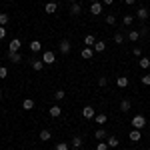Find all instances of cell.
Masks as SVG:
<instances>
[{"label":"cell","mask_w":150,"mask_h":150,"mask_svg":"<svg viewBox=\"0 0 150 150\" xmlns=\"http://www.w3.org/2000/svg\"><path fill=\"white\" fill-rule=\"evenodd\" d=\"M132 126L136 128V130H142V128L146 126V118L142 114H136L134 118H132Z\"/></svg>","instance_id":"1"},{"label":"cell","mask_w":150,"mask_h":150,"mask_svg":"<svg viewBox=\"0 0 150 150\" xmlns=\"http://www.w3.org/2000/svg\"><path fill=\"white\" fill-rule=\"evenodd\" d=\"M28 62H30V66L36 70V72H40V70H44V62H42V58H28Z\"/></svg>","instance_id":"2"},{"label":"cell","mask_w":150,"mask_h":150,"mask_svg":"<svg viewBox=\"0 0 150 150\" xmlns=\"http://www.w3.org/2000/svg\"><path fill=\"white\" fill-rule=\"evenodd\" d=\"M42 62H44V64H54V62H56L54 52H52V50H44V52H42Z\"/></svg>","instance_id":"3"},{"label":"cell","mask_w":150,"mask_h":150,"mask_svg":"<svg viewBox=\"0 0 150 150\" xmlns=\"http://www.w3.org/2000/svg\"><path fill=\"white\" fill-rule=\"evenodd\" d=\"M70 48H72V44H70V40H66V38L58 42V50H60L62 54H68V52H70Z\"/></svg>","instance_id":"4"},{"label":"cell","mask_w":150,"mask_h":150,"mask_svg":"<svg viewBox=\"0 0 150 150\" xmlns=\"http://www.w3.org/2000/svg\"><path fill=\"white\" fill-rule=\"evenodd\" d=\"M82 116H84L86 120H94V116H96V110H94L92 106H84V108H82Z\"/></svg>","instance_id":"5"},{"label":"cell","mask_w":150,"mask_h":150,"mask_svg":"<svg viewBox=\"0 0 150 150\" xmlns=\"http://www.w3.org/2000/svg\"><path fill=\"white\" fill-rule=\"evenodd\" d=\"M22 46V42H20V38H12L10 44H8V52H18Z\"/></svg>","instance_id":"6"},{"label":"cell","mask_w":150,"mask_h":150,"mask_svg":"<svg viewBox=\"0 0 150 150\" xmlns=\"http://www.w3.org/2000/svg\"><path fill=\"white\" fill-rule=\"evenodd\" d=\"M90 14H92V16L102 14V2H92V6H90Z\"/></svg>","instance_id":"7"},{"label":"cell","mask_w":150,"mask_h":150,"mask_svg":"<svg viewBox=\"0 0 150 150\" xmlns=\"http://www.w3.org/2000/svg\"><path fill=\"white\" fill-rule=\"evenodd\" d=\"M80 56L84 58V60H90V58L94 56V48H90V46H84V48H82V52H80Z\"/></svg>","instance_id":"8"},{"label":"cell","mask_w":150,"mask_h":150,"mask_svg":"<svg viewBox=\"0 0 150 150\" xmlns=\"http://www.w3.org/2000/svg\"><path fill=\"white\" fill-rule=\"evenodd\" d=\"M128 138L132 140V142H140V140H142V134H140V130L132 128V130H130V134H128Z\"/></svg>","instance_id":"9"},{"label":"cell","mask_w":150,"mask_h":150,"mask_svg":"<svg viewBox=\"0 0 150 150\" xmlns=\"http://www.w3.org/2000/svg\"><path fill=\"white\" fill-rule=\"evenodd\" d=\"M148 16H150V12H148V8H144V6L136 10V18H138V20H146Z\"/></svg>","instance_id":"10"},{"label":"cell","mask_w":150,"mask_h":150,"mask_svg":"<svg viewBox=\"0 0 150 150\" xmlns=\"http://www.w3.org/2000/svg\"><path fill=\"white\" fill-rule=\"evenodd\" d=\"M48 114L52 116V118H58V116L62 114V108H60V106H58V104H54V106H52V108H48Z\"/></svg>","instance_id":"11"},{"label":"cell","mask_w":150,"mask_h":150,"mask_svg":"<svg viewBox=\"0 0 150 150\" xmlns=\"http://www.w3.org/2000/svg\"><path fill=\"white\" fill-rule=\"evenodd\" d=\"M38 138H40V142H48V140L52 138V132H50V130H40Z\"/></svg>","instance_id":"12"},{"label":"cell","mask_w":150,"mask_h":150,"mask_svg":"<svg viewBox=\"0 0 150 150\" xmlns=\"http://www.w3.org/2000/svg\"><path fill=\"white\" fill-rule=\"evenodd\" d=\"M28 46H30V52H40L42 50V42L40 40H32Z\"/></svg>","instance_id":"13"},{"label":"cell","mask_w":150,"mask_h":150,"mask_svg":"<svg viewBox=\"0 0 150 150\" xmlns=\"http://www.w3.org/2000/svg\"><path fill=\"white\" fill-rule=\"evenodd\" d=\"M82 144H84V142H82V138H80V136H74V138L70 140V146H72V148H74V150L82 148Z\"/></svg>","instance_id":"14"},{"label":"cell","mask_w":150,"mask_h":150,"mask_svg":"<svg viewBox=\"0 0 150 150\" xmlns=\"http://www.w3.org/2000/svg\"><path fill=\"white\" fill-rule=\"evenodd\" d=\"M56 10H58V4H56V2H48L46 6H44V12H46V14H54Z\"/></svg>","instance_id":"15"},{"label":"cell","mask_w":150,"mask_h":150,"mask_svg":"<svg viewBox=\"0 0 150 150\" xmlns=\"http://www.w3.org/2000/svg\"><path fill=\"white\" fill-rule=\"evenodd\" d=\"M80 12H82V4H78V2L76 4H70V14L72 16H78Z\"/></svg>","instance_id":"16"},{"label":"cell","mask_w":150,"mask_h":150,"mask_svg":"<svg viewBox=\"0 0 150 150\" xmlns=\"http://www.w3.org/2000/svg\"><path fill=\"white\" fill-rule=\"evenodd\" d=\"M94 138H98V140H106V138H108V132H106L104 128H98V130L94 132Z\"/></svg>","instance_id":"17"},{"label":"cell","mask_w":150,"mask_h":150,"mask_svg":"<svg viewBox=\"0 0 150 150\" xmlns=\"http://www.w3.org/2000/svg\"><path fill=\"white\" fill-rule=\"evenodd\" d=\"M8 58H10L14 64H18V62H22V60H24L22 54H18V52H8Z\"/></svg>","instance_id":"18"},{"label":"cell","mask_w":150,"mask_h":150,"mask_svg":"<svg viewBox=\"0 0 150 150\" xmlns=\"http://www.w3.org/2000/svg\"><path fill=\"white\" fill-rule=\"evenodd\" d=\"M130 108H132V102H130L128 98H124V100L120 102V112H128Z\"/></svg>","instance_id":"19"},{"label":"cell","mask_w":150,"mask_h":150,"mask_svg":"<svg viewBox=\"0 0 150 150\" xmlns=\"http://www.w3.org/2000/svg\"><path fill=\"white\" fill-rule=\"evenodd\" d=\"M94 52H104L106 50V42L104 40H96V44H94Z\"/></svg>","instance_id":"20"},{"label":"cell","mask_w":150,"mask_h":150,"mask_svg":"<svg viewBox=\"0 0 150 150\" xmlns=\"http://www.w3.org/2000/svg\"><path fill=\"white\" fill-rule=\"evenodd\" d=\"M116 84H118V88H126L128 86V78L126 76H116Z\"/></svg>","instance_id":"21"},{"label":"cell","mask_w":150,"mask_h":150,"mask_svg":"<svg viewBox=\"0 0 150 150\" xmlns=\"http://www.w3.org/2000/svg\"><path fill=\"white\" fill-rule=\"evenodd\" d=\"M84 44H86V46H90V48H92L94 44H96V38H94L92 34H86V36H84Z\"/></svg>","instance_id":"22"},{"label":"cell","mask_w":150,"mask_h":150,"mask_svg":"<svg viewBox=\"0 0 150 150\" xmlns=\"http://www.w3.org/2000/svg\"><path fill=\"white\" fill-rule=\"evenodd\" d=\"M138 38H140V30H130V32H128V40H130V42H136Z\"/></svg>","instance_id":"23"},{"label":"cell","mask_w":150,"mask_h":150,"mask_svg":"<svg viewBox=\"0 0 150 150\" xmlns=\"http://www.w3.org/2000/svg\"><path fill=\"white\" fill-rule=\"evenodd\" d=\"M22 108H24V110H32V108H34V100H32V98L22 100Z\"/></svg>","instance_id":"24"},{"label":"cell","mask_w":150,"mask_h":150,"mask_svg":"<svg viewBox=\"0 0 150 150\" xmlns=\"http://www.w3.org/2000/svg\"><path fill=\"white\" fill-rule=\"evenodd\" d=\"M106 120H108V116L104 114V112H102V114H96V116H94V122H96V124H100V126H102Z\"/></svg>","instance_id":"25"},{"label":"cell","mask_w":150,"mask_h":150,"mask_svg":"<svg viewBox=\"0 0 150 150\" xmlns=\"http://www.w3.org/2000/svg\"><path fill=\"white\" fill-rule=\"evenodd\" d=\"M106 144H108L110 148L114 150L116 146H118V138H116V136H108V138H106Z\"/></svg>","instance_id":"26"},{"label":"cell","mask_w":150,"mask_h":150,"mask_svg":"<svg viewBox=\"0 0 150 150\" xmlns=\"http://www.w3.org/2000/svg\"><path fill=\"white\" fill-rule=\"evenodd\" d=\"M138 64H140V68L148 70V68H150V58H144V56H142V58L138 60Z\"/></svg>","instance_id":"27"},{"label":"cell","mask_w":150,"mask_h":150,"mask_svg":"<svg viewBox=\"0 0 150 150\" xmlns=\"http://www.w3.org/2000/svg\"><path fill=\"white\" fill-rule=\"evenodd\" d=\"M132 22H134V16H132V14H124L122 24H124V26H132Z\"/></svg>","instance_id":"28"},{"label":"cell","mask_w":150,"mask_h":150,"mask_svg":"<svg viewBox=\"0 0 150 150\" xmlns=\"http://www.w3.org/2000/svg\"><path fill=\"white\" fill-rule=\"evenodd\" d=\"M8 20H10V16H8L6 12H0V26H6Z\"/></svg>","instance_id":"29"},{"label":"cell","mask_w":150,"mask_h":150,"mask_svg":"<svg viewBox=\"0 0 150 150\" xmlns=\"http://www.w3.org/2000/svg\"><path fill=\"white\" fill-rule=\"evenodd\" d=\"M96 150H110V146H108V144H106L104 140H100V142L96 144Z\"/></svg>","instance_id":"30"},{"label":"cell","mask_w":150,"mask_h":150,"mask_svg":"<svg viewBox=\"0 0 150 150\" xmlns=\"http://www.w3.org/2000/svg\"><path fill=\"white\" fill-rule=\"evenodd\" d=\"M54 150H70V146H68V142H58Z\"/></svg>","instance_id":"31"},{"label":"cell","mask_w":150,"mask_h":150,"mask_svg":"<svg viewBox=\"0 0 150 150\" xmlns=\"http://www.w3.org/2000/svg\"><path fill=\"white\" fill-rule=\"evenodd\" d=\"M106 24H110V26H114V24H116V16H114V14H108V16H106Z\"/></svg>","instance_id":"32"},{"label":"cell","mask_w":150,"mask_h":150,"mask_svg":"<svg viewBox=\"0 0 150 150\" xmlns=\"http://www.w3.org/2000/svg\"><path fill=\"white\" fill-rule=\"evenodd\" d=\"M114 42H116V44H122V42H124V34L116 32V34H114Z\"/></svg>","instance_id":"33"},{"label":"cell","mask_w":150,"mask_h":150,"mask_svg":"<svg viewBox=\"0 0 150 150\" xmlns=\"http://www.w3.org/2000/svg\"><path fill=\"white\" fill-rule=\"evenodd\" d=\"M64 96H66L64 90H56V92H54V98H56V100H64Z\"/></svg>","instance_id":"34"},{"label":"cell","mask_w":150,"mask_h":150,"mask_svg":"<svg viewBox=\"0 0 150 150\" xmlns=\"http://www.w3.org/2000/svg\"><path fill=\"white\" fill-rule=\"evenodd\" d=\"M6 76H8V68H6V66H0V78L6 80Z\"/></svg>","instance_id":"35"},{"label":"cell","mask_w":150,"mask_h":150,"mask_svg":"<svg viewBox=\"0 0 150 150\" xmlns=\"http://www.w3.org/2000/svg\"><path fill=\"white\" fill-rule=\"evenodd\" d=\"M106 84H108V78L106 76H100L98 78V86H106Z\"/></svg>","instance_id":"36"},{"label":"cell","mask_w":150,"mask_h":150,"mask_svg":"<svg viewBox=\"0 0 150 150\" xmlns=\"http://www.w3.org/2000/svg\"><path fill=\"white\" fill-rule=\"evenodd\" d=\"M142 84H146V86H150V72L142 76Z\"/></svg>","instance_id":"37"},{"label":"cell","mask_w":150,"mask_h":150,"mask_svg":"<svg viewBox=\"0 0 150 150\" xmlns=\"http://www.w3.org/2000/svg\"><path fill=\"white\" fill-rule=\"evenodd\" d=\"M2 38H6V28H4V26H0V40H2Z\"/></svg>","instance_id":"38"},{"label":"cell","mask_w":150,"mask_h":150,"mask_svg":"<svg viewBox=\"0 0 150 150\" xmlns=\"http://www.w3.org/2000/svg\"><path fill=\"white\" fill-rule=\"evenodd\" d=\"M134 56H136V58H142V50H140V48H134Z\"/></svg>","instance_id":"39"},{"label":"cell","mask_w":150,"mask_h":150,"mask_svg":"<svg viewBox=\"0 0 150 150\" xmlns=\"http://www.w3.org/2000/svg\"><path fill=\"white\" fill-rule=\"evenodd\" d=\"M102 4H106V6H110V4H114V0H102Z\"/></svg>","instance_id":"40"},{"label":"cell","mask_w":150,"mask_h":150,"mask_svg":"<svg viewBox=\"0 0 150 150\" xmlns=\"http://www.w3.org/2000/svg\"><path fill=\"white\" fill-rule=\"evenodd\" d=\"M124 2H126L128 6H132V4H134V2H136V0H124Z\"/></svg>","instance_id":"41"},{"label":"cell","mask_w":150,"mask_h":150,"mask_svg":"<svg viewBox=\"0 0 150 150\" xmlns=\"http://www.w3.org/2000/svg\"><path fill=\"white\" fill-rule=\"evenodd\" d=\"M76 2H78V0H68V4H76Z\"/></svg>","instance_id":"42"},{"label":"cell","mask_w":150,"mask_h":150,"mask_svg":"<svg viewBox=\"0 0 150 150\" xmlns=\"http://www.w3.org/2000/svg\"><path fill=\"white\" fill-rule=\"evenodd\" d=\"M92 2H102V0H92Z\"/></svg>","instance_id":"43"},{"label":"cell","mask_w":150,"mask_h":150,"mask_svg":"<svg viewBox=\"0 0 150 150\" xmlns=\"http://www.w3.org/2000/svg\"><path fill=\"white\" fill-rule=\"evenodd\" d=\"M0 98H2V90H0Z\"/></svg>","instance_id":"44"},{"label":"cell","mask_w":150,"mask_h":150,"mask_svg":"<svg viewBox=\"0 0 150 150\" xmlns=\"http://www.w3.org/2000/svg\"><path fill=\"white\" fill-rule=\"evenodd\" d=\"M110 150H112V148H110Z\"/></svg>","instance_id":"45"}]
</instances>
